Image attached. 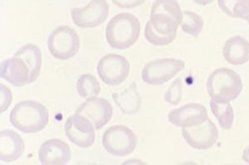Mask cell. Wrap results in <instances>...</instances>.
Returning a JSON list of instances; mask_svg holds the SVG:
<instances>
[{
    "mask_svg": "<svg viewBox=\"0 0 249 165\" xmlns=\"http://www.w3.org/2000/svg\"><path fill=\"white\" fill-rule=\"evenodd\" d=\"M15 54L22 58L29 66L31 74L32 83L38 77L41 67V52L36 45L27 44L19 49Z\"/></svg>",
    "mask_w": 249,
    "mask_h": 165,
    "instance_id": "19",
    "label": "cell"
},
{
    "mask_svg": "<svg viewBox=\"0 0 249 165\" xmlns=\"http://www.w3.org/2000/svg\"><path fill=\"white\" fill-rule=\"evenodd\" d=\"M219 7L234 18H244L249 14V0H217Z\"/></svg>",
    "mask_w": 249,
    "mask_h": 165,
    "instance_id": "22",
    "label": "cell"
},
{
    "mask_svg": "<svg viewBox=\"0 0 249 165\" xmlns=\"http://www.w3.org/2000/svg\"><path fill=\"white\" fill-rule=\"evenodd\" d=\"M243 160L249 164V146L244 150L242 155Z\"/></svg>",
    "mask_w": 249,
    "mask_h": 165,
    "instance_id": "27",
    "label": "cell"
},
{
    "mask_svg": "<svg viewBox=\"0 0 249 165\" xmlns=\"http://www.w3.org/2000/svg\"><path fill=\"white\" fill-rule=\"evenodd\" d=\"M243 88L241 78L232 70L220 68L213 71L207 81V89L212 100L229 103L236 99Z\"/></svg>",
    "mask_w": 249,
    "mask_h": 165,
    "instance_id": "4",
    "label": "cell"
},
{
    "mask_svg": "<svg viewBox=\"0 0 249 165\" xmlns=\"http://www.w3.org/2000/svg\"><path fill=\"white\" fill-rule=\"evenodd\" d=\"M76 87L79 96L86 99L96 97L101 90L96 78L90 74L81 75L77 79Z\"/></svg>",
    "mask_w": 249,
    "mask_h": 165,
    "instance_id": "20",
    "label": "cell"
},
{
    "mask_svg": "<svg viewBox=\"0 0 249 165\" xmlns=\"http://www.w3.org/2000/svg\"><path fill=\"white\" fill-rule=\"evenodd\" d=\"M109 10L107 0H91L83 8H73L71 16L74 24L81 28H93L102 24L107 19Z\"/></svg>",
    "mask_w": 249,
    "mask_h": 165,
    "instance_id": "9",
    "label": "cell"
},
{
    "mask_svg": "<svg viewBox=\"0 0 249 165\" xmlns=\"http://www.w3.org/2000/svg\"><path fill=\"white\" fill-rule=\"evenodd\" d=\"M182 97V85L180 79H176L170 85L164 96L166 102L172 105L179 104Z\"/></svg>",
    "mask_w": 249,
    "mask_h": 165,
    "instance_id": "24",
    "label": "cell"
},
{
    "mask_svg": "<svg viewBox=\"0 0 249 165\" xmlns=\"http://www.w3.org/2000/svg\"><path fill=\"white\" fill-rule=\"evenodd\" d=\"M196 3L205 6L212 3L213 0H192Z\"/></svg>",
    "mask_w": 249,
    "mask_h": 165,
    "instance_id": "28",
    "label": "cell"
},
{
    "mask_svg": "<svg viewBox=\"0 0 249 165\" xmlns=\"http://www.w3.org/2000/svg\"><path fill=\"white\" fill-rule=\"evenodd\" d=\"M184 61L173 58L157 59L147 63L142 69L143 81L152 85L163 84L184 69Z\"/></svg>",
    "mask_w": 249,
    "mask_h": 165,
    "instance_id": "7",
    "label": "cell"
},
{
    "mask_svg": "<svg viewBox=\"0 0 249 165\" xmlns=\"http://www.w3.org/2000/svg\"><path fill=\"white\" fill-rule=\"evenodd\" d=\"M112 98L125 114L136 113L140 108L141 98L135 82H132L123 90L113 93Z\"/></svg>",
    "mask_w": 249,
    "mask_h": 165,
    "instance_id": "18",
    "label": "cell"
},
{
    "mask_svg": "<svg viewBox=\"0 0 249 165\" xmlns=\"http://www.w3.org/2000/svg\"><path fill=\"white\" fill-rule=\"evenodd\" d=\"M0 76L16 87L32 83L29 66L22 58L15 54L1 63Z\"/></svg>",
    "mask_w": 249,
    "mask_h": 165,
    "instance_id": "13",
    "label": "cell"
},
{
    "mask_svg": "<svg viewBox=\"0 0 249 165\" xmlns=\"http://www.w3.org/2000/svg\"><path fill=\"white\" fill-rule=\"evenodd\" d=\"M141 32V24L133 14L121 13L108 22L105 36L108 45L119 50L127 49L138 41Z\"/></svg>",
    "mask_w": 249,
    "mask_h": 165,
    "instance_id": "2",
    "label": "cell"
},
{
    "mask_svg": "<svg viewBox=\"0 0 249 165\" xmlns=\"http://www.w3.org/2000/svg\"><path fill=\"white\" fill-rule=\"evenodd\" d=\"M75 114L86 118L95 129L99 130L111 119L113 108L107 100L94 97L81 104Z\"/></svg>",
    "mask_w": 249,
    "mask_h": 165,
    "instance_id": "10",
    "label": "cell"
},
{
    "mask_svg": "<svg viewBox=\"0 0 249 165\" xmlns=\"http://www.w3.org/2000/svg\"><path fill=\"white\" fill-rule=\"evenodd\" d=\"M25 150L23 139L15 131L6 129L0 133V160L11 162L19 158Z\"/></svg>",
    "mask_w": 249,
    "mask_h": 165,
    "instance_id": "16",
    "label": "cell"
},
{
    "mask_svg": "<svg viewBox=\"0 0 249 165\" xmlns=\"http://www.w3.org/2000/svg\"><path fill=\"white\" fill-rule=\"evenodd\" d=\"M245 20H247L248 23L249 24V14L248 15H247L244 18Z\"/></svg>",
    "mask_w": 249,
    "mask_h": 165,
    "instance_id": "29",
    "label": "cell"
},
{
    "mask_svg": "<svg viewBox=\"0 0 249 165\" xmlns=\"http://www.w3.org/2000/svg\"><path fill=\"white\" fill-rule=\"evenodd\" d=\"M47 46L53 57L60 60H66L78 53L80 40L74 29L68 25H60L50 34Z\"/></svg>",
    "mask_w": 249,
    "mask_h": 165,
    "instance_id": "5",
    "label": "cell"
},
{
    "mask_svg": "<svg viewBox=\"0 0 249 165\" xmlns=\"http://www.w3.org/2000/svg\"><path fill=\"white\" fill-rule=\"evenodd\" d=\"M204 24L203 19L196 13L190 11L182 12L180 25L182 30L185 33L197 37L201 32Z\"/></svg>",
    "mask_w": 249,
    "mask_h": 165,
    "instance_id": "23",
    "label": "cell"
},
{
    "mask_svg": "<svg viewBox=\"0 0 249 165\" xmlns=\"http://www.w3.org/2000/svg\"><path fill=\"white\" fill-rule=\"evenodd\" d=\"M210 105L211 110L218 120L220 127L224 129H230L234 119L233 110L231 104L211 100Z\"/></svg>",
    "mask_w": 249,
    "mask_h": 165,
    "instance_id": "21",
    "label": "cell"
},
{
    "mask_svg": "<svg viewBox=\"0 0 249 165\" xmlns=\"http://www.w3.org/2000/svg\"><path fill=\"white\" fill-rule=\"evenodd\" d=\"M38 155L42 165H65L71 160V150L61 140L50 139L41 145Z\"/></svg>",
    "mask_w": 249,
    "mask_h": 165,
    "instance_id": "14",
    "label": "cell"
},
{
    "mask_svg": "<svg viewBox=\"0 0 249 165\" xmlns=\"http://www.w3.org/2000/svg\"><path fill=\"white\" fill-rule=\"evenodd\" d=\"M12 125L26 134H34L42 130L49 121V112L42 104L26 100L17 103L9 116Z\"/></svg>",
    "mask_w": 249,
    "mask_h": 165,
    "instance_id": "3",
    "label": "cell"
},
{
    "mask_svg": "<svg viewBox=\"0 0 249 165\" xmlns=\"http://www.w3.org/2000/svg\"><path fill=\"white\" fill-rule=\"evenodd\" d=\"M222 54L225 60L230 64H243L249 60V42L240 35L231 37L225 43Z\"/></svg>",
    "mask_w": 249,
    "mask_h": 165,
    "instance_id": "17",
    "label": "cell"
},
{
    "mask_svg": "<svg viewBox=\"0 0 249 165\" xmlns=\"http://www.w3.org/2000/svg\"><path fill=\"white\" fill-rule=\"evenodd\" d=\"M182 12L177 0H155L150 19L144 28V36L152 45L164 46L175 39Z\"/></svg>",
    "mask_w": 249,
    "mask_h": 165,
    "instance_id": "1",
    "label": "cell"
},
{
    "mask_svg": "<svg viewBox=\"0 0 249 165\" xmlns=\"http://www.w3.org/2000/svg\"><path fill=\"white\" fill-rule=\"evenodd\" d=\"M64 130L68 139L80 148H89L94 142V128L83 117L75 114L69 117L65 123Z\"/></svg>",
    "mask_w": 249,
    "mask_h": 165,
    "instance_id": "12",
    "label": "cell"
},
{
    "mask_svg": "<svg viewBox=\"0 0 249 165\" xmlns=\"http://www.w3.org/2000/svg\"><path fill=\"white\" fill-rule=\"evenodd\" d=\"M96 69L99 76L104 83L116 86L126 79L130 72V64L124 57L110 53L100 59Z\"/></svg>",
    "mask_w": 249,
    "mask_h": 165,
    "instance_id": "8",
    "label": "cell"
},
{
    "mask_svg": "<svg viewBox=\"0 0 249 165\" xmlns=\"http://www.w3.org/2000/svg\"><path fill=\"white\" fill-rule=\"evenodd\" d=\"M181 131L186 142L197 150H207L212 147L218 138L217 129L208 118L199 124L182 127Z\"/></svg>",
    "mask_w": 249,
    "mask_h": 165,
    "instance_id": "11",
    "label": "cell"
},
{
    "mask_svg": "<svg viewBox=\"0 0 249 165\" xmlns=\"http://www.w3.org/2000/svg\"><path fill=\"white\" fill-rule=\"evenodd\" d=\"M102 142L108 153L114 156L124 157L135 150L137 138L128 127L117 125L110 127L104 132Z\"/></svg>",
    "mask_w": 249,
    "mask_h": 165,
    "instance_id": "6",
    "label": "cell"
},
{
    "mask_svg": "<svg viewBox=\"0 0 249 165\" xmlns=\"http://www.w3.org/2000/svg\"><path fill=\"white\" fill-rule=\"evenodd\" d=\"M12 100V95L10 89L0 84V113L4 112L10 106Z\"/></svg>",
    "mask_w": 249,
    "mask_h": 165,
    "instance_id": "25",
    "label": "cell"
},
{
    "mask_svg": "<svg viewBox=\"0 0 249 165\" xmlns=\"http://www.w3.org/2000/svg\"><path fill=\"white\" fill-rule=\"evenodd\" d=\"M207 113L203 105L192 103L171 111L168 118L174 125L188 127L203 122L208 118Z\"/></svg>",
    "mask_w": 249,
    "mask_h": 165,
    "instance_id": "15",
    "label": "cell"
},
{
    "mask_svg": "<svg viewBox=\"0 0 249 165\" xmlns=\"http://www.w3.org/2000/svg\"><path fill=\"white\" fill-rule=\"evenodd\" d=\"M117 7L124 9H132L142 4L146 0H111Z\"/></svg>",
    "mask_w": 249,
    "mask_h": 165,
    "instance_id": "26",
    "label": "cell"
}]
</instances>
